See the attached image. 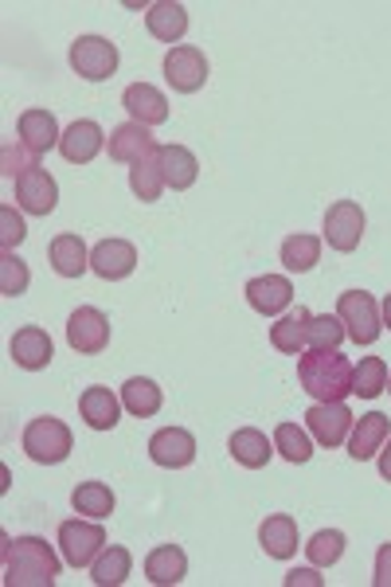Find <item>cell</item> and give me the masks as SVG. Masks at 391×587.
Returning a JSON list of instances; mask_svg holds the SVG:
<instances>
[{
  "label": "cell",
  "mask_w": 391,
  "mask_h": 587,
  "mask_svg": "<svg viewBox=\"0 0 391 587\" xmlns=\"http://www.w3.org/2000/svg\"><path fill=\"white\" fill-rule=\"evenodd\" d=\"M352 368L357 364L341 348H309L298 356V381L317 404H344L352 396Z\"/></svg>",
  "instance_id": "cell-1"
},
{
  "label": "cell",
  "mask_w": 391,
  "mask_h": 587,
  "mask_svg": "<svg viewBox=\"0 0 391 587\" xmlns=\"http://www.w3.org/2000/svg\"><path fill=\"white\" fill-rule=\"evenodd\" d=\"M55 548L40 537H17L4 545V584L9 587H55L63 571Z\"/></svg>",
  "instance_id": "cell-2"
},
{
  "label": "cell",
  "mask_w": 391,
  "mask_h": 587,
  "mask_svg": "<svg viewBox=\"0 0 391 587\" xmlns=\"http://www.w3.org/2000/svg\"><path fill=\"white\" fill-rule=\"evenodd\" d=\"M20 443H24V455L40 466H59L71 455V447H75L71 427L63 419H55V415H40V419L28 423Z\"/></svg>",
  "instance_id": "cell-3"
},
{
  "label": "cell",
  "mask_w": 391,
  "mask_h": 587,
  "mask_svg": "<svg viewBox=\"0 0 391 587\" xmlns=\"http://www.w3.org/2000/svg\"><path fill=\"white\" fill-rule=\"evenodd\" d=\"M337 317H341L344 333H349L357 345H375L383 333V317L380 306H375L372 294L364 290H344L341 298H337Z\"/></svg>",
  "instance_id": "cell-4"
},
{
  "label": "cell",
  "mask_w": 391,
  "mask_h": 587,
  "mask_svg": "<svg viewBox=\"0 0 391 587\" xmlns=\"http://www.w3.org/2000/svg\"><path fill=\"white\" fill-rule=\"evenodd\" d=\"M59 548H63V560L71 568H91L102 548H106V529L94 517H86V522H79V517L75 522H63L59 525Z\"/></svg>",
  "instance_id": "cell-5"
},
{
  "label": "cell",
  "mask_w": 391,
  "mask_h": 587,
  "mask_svg": "<svg viewBox=\"0 0 391 587\" xmlns=\"http://www.w3.org/2000/svg\"><path fill=\"white\" fill-rule=\"evenodd\" d=\"M71 67L86 83H106L117 71V48L110 40H102V36H79L71 43Z\"/></svg>",
  "instance_id": "cell-6"
},
{
  "label": "cell",
  "mask_w": 391,
  "mask_h": 587,
  "mask_svg": "<svg viewBox=\"0 0 391 587\" xmlns=\"http://www.w3.org/2000/svg\"><path fill=\"white\" fill-rule=\"evenodd\" d=\"M360 240H364V208L357 200H337L325 212V243L341 251V255H349V251L360 247Z\"/></svg>",
  "instance_id": "cell-7"
},
{
  "label": "cell",
  "mask_w": 391,
  "mask_h": 587,
  "mask_svg": "<svg viewBox=\"0 0 391 587\" xmlns=\"http://www.w3.org/2000/svg\"><path fill=\"white\" fill-rule=\"evenodd\" d=\"M165 79L176 94H196L208 83V55L192 43H181L165 55Z\"/></svg>",
  "instance_id": "cell-8"
},
{
  "label": "cell",
  "mask_w": 391,
  "mask_h": 587,
  "mask_svg": "<svg viewBox=\"0 0 391 587\" xmlns=\"http://www.w3.org/2000/svg\"><path fill=\"white\" fill-rule=\"evenodd\" d=\"M106 150H110V161H122V165H142V161H150L153 153L161 150L157 138L150 133V125L142 122H122L114 133L106 138Z\"/></svg>",
  "instance_id": "cell-9"
},
{
  "label": "cell",
  "mask_w": 391,
  "mask_h": 587,
  "mask_svg": "<svg viewBox=\"0 0 391 587\" xmlns=\"http://www.w3.org/2000/svg\"><path fill=\"white\" fill-rule=\"evenodd\" d=\"M68 345L83 356H94L110 345V317L94 306H79L68 317Z\"/></svg>",
  "instance_id": "cell-10"
},
{
  "label": "cell",
  "mask_w": 391,
  "mask_h": 587,
  "mask_svg": "<svg viewBox=\"0 0 391 587\" xmlns=\"http://www.w3.org/2000/svg\"><path fill=\"white\" fill-rule=\"evenodd\" d=\"M247 302H250V310L255 314H263V317H278V314H286L290 310V302H294V282L286 279V274H258V279H250L247 282Z\"/></svg>",
  "instance_id": "cell-11"
},
{
  "label": "cell",
  "mask_w": 391,
  "mask_h": 587,
  "mask_svg": "<svg viewBox=\"0 0 391 587\" xmlns=\"http://www.w3.org/2000/svg\"><path fill=\"white\" fill-rule=\"evenodd\" d=\"M352 412L344 404H313L306 412V431L321 443V447H341L352 435Z\"/></svg>",
  "instance_id": "cell-12"
},
{
  "label": "cell",
  "mask_w": 391,
  "mask_h": 587,
  "mask_svg": "<svg viewBox=\"0 0 391 587\" xmlns=\"http://www.w3.org/2000/svg\"><path fill=\"white\" fill-rule=\"evenodd\" d=\"M150 458L165 470H184V466L196 463V438L184 427H161L150 438Z\"/></svg>",
  "instance_id": "cell-13"
},
{
  "label": "cell",
  "mask_w": 391,
  "mask_h": 587,
  "mask_svg": "<svg viewBox=\"0 0 391 587\" xmlns=\"http://www.w3.org/2000/svg\"><path fill=\"white\" fill-rule=\"evenodd\" d=\"M102 150H106V133H102V125L91 122V118L71 122L68 130H63V141H59V153H63L71 165H86V161H94Z\"/></svg>",
  "instance_id": "cell-14"
},
{
  "label": "cell",
  "mask_w": 391,
  "mask_h": 587,
  "mask_svg": "<svg viewBox=\"0 0 391 587\" xmlns=\"http://www.w3.org/2000/svg\"><path fill=\"white\" fill-rule=\"evenodd\" d=\"M17 204L24 208L28 215H48V212H55V204H59V184H55V176L48 173V169H28L24 176L17 181Z\"/></svg>",
  "instance_id": "cell-15"
},
{
  "label": "cell",
  "mask_w": 391,
  "mask_h": 587,
  "mask_svg": "<svg viewBox=\"0 0 391 587\" xmlns=\"http://www.w3.org/2000/svg\"><path fill=\"white\" fill-rule=\"evenodd\" d=\"M137 266V247L130 240H102L99 247L91 251V271L106 282L130 279Z\"/></svg>",
  "instance_id": "cell-16"
},
{
  "label": "cell",
  "mask_w": 391,
  "mask_h": 587,
  "mask_svg": "<svg viewBox=\"0 0 391 587\" xmlns=\"http://www.w3.org/2000/svg\"><path fill=\"white\" fill-rule=\"evenodd\" d=\"M258 545H263L267 556H275V560H290L301 545L298 522H294L290 513H270L267 522L258 525Z\"/></svg>",
  "instance_id": "cell-17"
},
{
  "label": "cell",
  "mask_w": 391,
  "mask_h": 587,
  "mask_svg": "<svg viewBox=\"0 0 391 587\" xmlns=\"http://www.w3.org/2000/svg\"><path fill=\"white\" fill-rule=\"evenodd\" d=\"M9 353L20 368L40 373V368H48L51 364V356H55V345H51L48 330H40V325H24V330H17V337H12Z\"/></svg>",
  "instance_id": "cell-18"
},
{
  "label": "cell",
  "mask_w": 391,
  "mask_h": 587,
  "mask_svg": "<svg viewBox=\"0 0 391 587\" xmlns=\"http://www.w3.org/2000/svg\"><path fill=\"white\" fill-rule=\"evenodd\" d=\"M17 133H20V145H28V150L40 158V153L55 150L59 141H63V133H59V122L51 110H24L17 122Z\"/></svg>",
  "instance_id": "cell-19"
},
{
  "label": "cell",
  "mask_w": 391,
  "mask_h": 587,
  "mask_svg": "<svg viewBox=\"0 0 391 587\" xmlns=\"http://www.w3.org/2000/svg\"><path fill=\"white\" fill-rule=\"evenodd\" d=\"M48 255H51V271H55L59 279H83V274L91 271V251H86V243L79 240L75 232L55 235Z\"/></svg>",
  "instance_id": "cell-20"
},
{
  "label": "cell",
  "mask_w": 391,
  "mask_h": 587,
  "mask_svg": "<svg viewBox=\"0 0 391 587\" xmlns=\"http://www.w3.org/2000/svg\"><path fill=\"white\" fill-rule=\"evenodd\" d=\"M388 415L383 412H368L360 415L357 423H352V435H349V455L357 458V463H368V458L380 455V447L388 443Z\"/></svg>",
  "instance_id": "cell-21"
},
{
  "label": "cell",
  "mask_w": 391,
  "mask_h": 587,
  "mask_svg": "<svg viewBox=\"0 0 391 587\" xmlns=\"http://www.w3.org/2000/svg\"><path fill=\"white\" fill-rule=\"evenodd\" d=\"M122 107L130 110V122L142 125H161L168 122V99L150 83H134L122 91Z\"/></svg>",
  "instance_id": "cell-22"
},
{
  "label": "cell",
  "mask_w": 391,
  "mask_h": 587,
  "mask_svg": "<svg viewBox=\"0 0 391 587\" xmlns=\"http://www.w3.org/2000/svg\"><path fill=\"white\" fill-rule=\"evenodd\" d=\"M227 451L239 466L247 470H263V466L275 458V438H267L258 427H239L231 438H227Z\"/></svg>",
  "instance_id": "cell-23"
},
{
  "label": "cell",
  "mask_w": 391,
  "mask_h": 587,
  "mask_svg": "<svg viewBox=\"0 0 391 587\" xmlns=\"http://www.w3.org/2000/svg\"><path fill=\"white\" fill-rule=\"evenodd\" d=\"M157 161H161V176H165V189L173 192L192 189L196 176H200V161H196L192 150H184V145H161Z\"/></svg>",
  "instance_id": "cell-24"
},
{
  "label": "cell",
  "mask_w": 391,
  "mask_h": 587,
  "mask_svg": "<svg viewBox=\"0 0 391 587\" xmlns=\"http://www.w3.org/2000/svg\"><path fill=\"white\" fill-rule=\"evenodd\" d=\"M145 28H150L161 43H176V48H181L184 32H188V9L176 4V0H157V4H150V12H145Z\"/></svg>",
  "instance_id": "cell-25"
},
{
  "label": "cell",
  "mask_w": 391,
  "mask_h": 587,
  "mask_svg": "<svg viewBox=\"0 0 391 587\" xmlns=\"http://www.w3.org/2000/svg\"><path fill=\"white\" fill-rule=\"evenodd\" d=\"M79 412H83L91 431H114L117 419H122V399L110 388H99V384H94V388H86L83 396H79Z\"/></svg>",
  "instance_id": "cell-26"
},
{
  "label": "cell",
  "mask_w": 391,
  "mask_h": 587,
  "mask_svg": "<svg viewBox=\"0 0 391 587\" xmlns=\"http://www.w3.org/2000/svg\"><path fill=\"white\" fill-rule=\"evenodd\" d=\"M309 322H313V314H309L306 306H298L294 314L278 317V322L270 325V345H275L278 353L301 356L309 345Z\"/></svg>",
  "instance_id": "cell-27"
},
{
  "label": "cell",
  "mask_w": 391,
  "mask_h": 587,
  "mask_svg": "<svg viewBox=\"0 0 391 587\" xmlns=\"http://www.w3.org/2000/svg\"><path fill=\"white\" fill-rule=\"evenodd\" d=\"M145 576L161 587H173L188 576V556H184L181 545H157L150 556H145Z\"/></svg>",
  "instance_id": "cell-28"
},
{
  "label": "cell",
  "mask_w": 391,
  "mask_h": 587,
  "mask_svg": "<svg viewBox=\"0 0 391 587\" xmlns=\"http://www.w3.org/2000/svg\"><path fill=\"white\" fill-rule=\"evenodd\" d=\"M130 571H134V556H130V548L122 545H106L99 553V560L91 564V579L99 587H117L130 579Z\"/></svg>",
  "instance_id": "cell-29"
},
{
  "label": "cell",
  "mask_w": 391,
  "mask_h": 587,
  "mask_svg": "<svg viewBox=\"0 0 391 587\" xmlns=\"http://www.w3.org/2000/svg\"><path fill=\"white\" fill-rule=\"evenodd\" d=\"M161 404H165V392H161L153 381H145V376H134V381L122 384V407L130 415H137V419L157 415Z\"/></svg>",
  "instance_id": "cell-30"
},
{
  "label": "cell",
  "mask_w": 391,
  "mask_h": 587,
  "mask_svg": "<svg viewBox=\"0 0 391 587\" xmlns=\"http://www.w3.org/2000/svg\"><path fill=\"white\" fill-rule=\"evenodd\" d=\"M71 505H75V513H83V517L106 522L110 513H114L117 497H114V489H110L106 482H79L75 494H71Z\"/></svg>",
  "instance_id": "cell-31"
},
{
  "label": "cell",
  "mask_w": 391,
  "mask_h": 587,
  "mask_svg": "<svg viewBox=\"0 0 391 587\" xmlns=\"http://www.w3.org/2000/svg\"><path fill=\"white\" fill-rule=\"evenodd\" d=\"M317 263H321V240H317V235H306V232L286 235L282 240V266L286 271L306 274V271H313Z\"/></svg>",
  "instance_id": "cell-32"
},
{
  "label": "cell",
  "mask_w": 391,
  "mask_h": 587,
  "mask_svg": "<svg viewBox=\"0 0 391 587\" xmlns=\"http://www.w3.org/2000/svg\"><path fill=\"white\" fill-rule=\"evenodd\" d=\"M388 361L383 356H360V364L352 368V396L375 399L380 392H388Z\"/></svg>",
  "instance_id": "cell-33"
},
{
  "label": "cell",
  "mask_w": 391,
  "mask_h": 587,
  "mask_svg": "<svg viewBox=\"0 0 391 587\" xmlns=\"http://www.w3.org/2000/svg\"><path fill=\"white\" fill-rule=\"evenodd\" d=\"M275 451L286 458V463L301 466L313 458V443H309V431L298 427V423H278L275 427Z\"/></svg>",
  "instance_id": "cell-34"
},
{
  "label": "cell",
  "mask_w": 391,
  "mask_h": 587,
  "mask_svg": "<svg viewBox=\"0 0 391 587\" xmlns=\"http://www.w3.org/2000/svg\"><path fill=\"white\" fill-rule=\"evenodd\" d=\"M130 189H134V196L142 200V204H153V200H161V192H165V176H161L157 153H153L150 161H142V165L130 169Z\"/></svg>",
  "instance_id": "cell-35"
},
{
  "label": "cell",
  "mask_w": 391,
  "mask_h": 587,
  "mask_svg": "<svg viewBox=\"0 0 391 587\" xmlns=\"http://www.w3.org/2000/svg\"><path fill=\"white\" fill-rule=\"evenodd\" d=\"M344 545H349V540H344L341 529H321L309 537L306 553H309V560H313V568H333L344 556Z\"/></svg>",
  "instance_id": "cell-36"
},
{
  "label": "cell",
  "mask_w": 391,
  "mask_h": 587,
  "mask_svg": "<svg viewBox=\"0 0 391 587\" xmlns=\"http://www.w3.org/2000/svg\"><path fill=\"white\" fill-rule=\"evenodd\" d=\"M28 279H32V274H28L24 259H20L17 251H4V255H0V294H4V298H20L28 290Z\"/></svg>",
  "instance_id": "cell-37"
},
{
  "label": "cell",
  "mask_w": 391,
  "mask_h": 587,
  "mask_svg": "<svg viewBox=\"0 0 391 587\" xmlns=\"http://www.w3.org/2000/svg\"><path fill=\"white\" fill-rule=\"evenodd\" d=\"M344 337H349V333H344V325L337 314H321L309 322V345L313 348H337Z\"/></svg>",
  "instance_id": "cell-38"
},
{
  "label": "cell",
  "mask_w": 391,
  "mask_h": 587,
  "mask_svg": "<svg viewBox=\"0 0 391 587\" xmlns=\"http://www.w3.org/2000/svg\"><path fill=\"white\" fill-rule=\"evenodd\" d=\"M24 235H28V227H24V220L17 215V208L12 204L0 208V247L17 251L20 243H24Z\"/></svg>",
  "instance_id": "cell-39"
},
{
  "label": "cell",
  "mask_w": 391,
  "mask_h": 587,
  "mask_svg": "<svg viewBox=\"0 0 391 587\" xmlns=\"http://www.w3.org/2000/svg\"><path fill=\"white\" fill-rule=\"evenodd\" d=\"M40 161H35V153L28 150V145H4V176H12V181H20V176L28 173V169H35Z\"/></svg>",
  "instance_id": "cell-40"
},
{
  "label": "cell",
  "mask_w": 391,
  "mask_h": 587,
  "mask_svg": "<svg viewBox=\"0 0 391 587\" xmlns=\"http://www.w3.org/2000/svg\"><path fill=\"white\" fill-rule=\"evenodd\" d=\"M372 584L375 587H391V540H388V545H380V553H375Z\"/></svg>",
  "instance_id": "cell-41"
},
{
  "label": "cell",
  "mask_w": 391,
  "mask_h": 587,
  "mask_svg": "<svg viewBox=\"0 0 391 587\" xmlns=\"http://www.w3.org/2000/svg\"><path fill=\"white\" fill-rule=\"evenodd\" d=\"M298 584H313V587H321V576H317L313 568H298V571H290V576H286V587H298Z\"/></svg>",
  "instance_id": "cell-42"
},
{
  "label": "cell",
  "mask_w": 391,
  "mask_h": 587,
  "mask_svg": "<svg viewBox=\"0 0 391 587\" xmlns=\"http://www.w3.org/2000/svg\"><path fill=\"white\" fill-rule=\"evenodd\" d=\"M380 474H383V482H391V443L380 447Z\"/></svg>",
  "instance_id": "cell-43"
},
{
  "label": "cell",
  "mask_w": 391,
  "mask_h": 587,
  "mask_svg": "<svg viewBox=\"0 0 391 587\" xmlns=\"http://www.w3.org/2000/svg\"><path fill=\"white\" fill-rule=\"evenodd\" d=\"M380 317H383V325H388V330H391V294H388V298H383V306H380Z\"/></svg>",
  "instance_id": "cell-44"
},
{
  "label": "cell",
  "mask_w": 391,
  "mask_h": 587,
  "mask_svg": "<svg viewBox=\"0 0 391 587\" xmlns=\"http://www.w3.org/2000/svg\"><path fill=\"white\" fill-rule=\"evenodd\" d=\"M388 392H391V376H388Z\"/></svg>",
  "instance_id": "cell-45"
}]
</instances>
